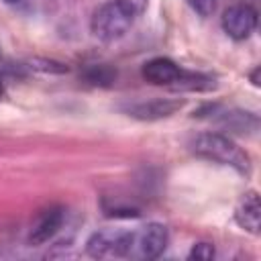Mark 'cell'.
Returning <instances> with one entry per match:
<instances>
[{
  "instance_id": "52a82bcc",
  "label": "cell",
  "mask_w": 261,
  "mask_h": 261,
  "mask_svg": "<svg viewBox=\"0 0 261 261\" xmlns=\"http://www.w3.org/2000/svg\"><path fill=\"white\" fill-rule=\"evenodd\" d=\"M234 220L239 222V226H243L245 230L257 234L259 232V220H261V204H259V196L255 190H249L243 194V198L239 200L237 208H234Z\"/></svg>"
},
{
  "instance_id": "5bb4252c",
  "label": "cell",
  "mask_w": 261,
  "mask_h": 261,
  "mask_svg": "<svg viewBox=\"0 0 261 261\" xmlns=\"http://www.w3.org/2000/svg\"><path fill=\"white\" fill-rule=\"evenodd\" d=\"M251 80H253V84H255V86H259V67L251 73Z\"/></svg>"
},
{
  "instance_id": "8fae6325",
  "label": "cell",
  "mask_w": 261,
  "mask_h": 261,
  "mask_svg": "<svg viewBox=\"0 0 261 261\" xmlns=\"http://www.w3.org/2000/svg\"><path fill=\"white\" fill-rule=\"evenodd\" d=\"M214 257V247L210 243H198L194 245L192 253H190V259H202V261H208Z\"/></svg>"
},
{
  "instance_id": "7a4b0ae2",
  "label": "cell",
  "mask_w": 261,
  "mask_h": 261,
  "mask_svg": "<svg viewBox=\"0 0 261 261\" xmlns=\"http://www.w3.org/2000/svg\"><path fill=\"white\" fill-rule=\"evenodd\" d=\"M133 18H135V12L128 6H124L122 2H118V0L106 2L92 16V33L100 41L120 39L130 29Z\"/></svg>"
},
{
  "instance_id": "9a60e30c",
  "label": "cell",
  "mask_w": 261,
  "mask_h": 261,
  "mask_svg": "<svg viewBox=\"0 0 261 261\" xmlns=\"http://www.w3.org/2000/svg\"><path fill=\"white\" fill-rule=\"evenodd\" d=\"M2 94H4V84H2V80H0V98H2Z\"/></svg>"
},
{
  "instance_id": "277c9868",
  "label": "cell",
  "mask_w": 261,
  "mask_h": 261,
  "mask_svg": "<svg viewBox=\"0 0 261 261\" xmlns=\"http://www.w3.org/2000/svg\"><path fill=\"white\" fill-rule=\"evenodd\" d=\"M128 245V230L106 228L98 230L88 239V253L92 257H126Z\"/></svg>"
},
{
  "instance_id": "9c48e42d",
  "label": "cell",
  "mask_w": 261,
  "mask_h": 261,
  "mask_svg": "<svg viewBox=\"0 0 261 261\" xmlns=\"http://www.w3.org/2000/svg\"><path fill=\"white\" fill-rule=\"evenodd\" d=\"M181 106V102L175 100H151V102H141L128 108V112L137 118H163L173 114L177 108Z\"/></svg>"
},
{
  "instance_id": "30bf717a",
  "label": "cell",
  "mask_w": 261,
  "mask_h": 261,
  "mask_svg": "<svg viewBox=\"0 0 261 261\" xmlns=\"http://www.w3.org/2000/svg\"><path fill=\"white\" fill-rule=\"evenodd\" d=\"M86 80L94 86H110L116 80V71L108 65H92L86 71Z\"/></svg>"
},
{
  "instance_id": "4fadbf2b",
  "label": "cell",
  "mask_w": 261,
  "mask_h": 261,
  "mask_svg": "<svg viewBox=\"0 0 261 261\" xmlns=\"http://www.w3.org/2000/svg\"><path fill=\"white\" fill-rule=\"evenodd\" d=\"M118 2H122L124 6H128L135 14L143 12V10H145V6H147V0H118Z\"/></svg>"
},
{
  "instance_id": "5b68a950",
  "label": "cell",
  "mask_w": 261,
  "mask_h": 261,
  "mask_svg": "<svg viewBox=\"0 0 261 261\" xmlns=\"http://www.w3.org/2000/svg\"><path fill=\"white\" fill-rule=\"evenodd\" d=\"M257 27V10L251 4H232L222 14V29L228 37L243 41Z\"/></svg>"
},
{
  "instance_id": "ba28073f",
  "label": "cell",
  "mask_w": 261,
  "mask_h": 261,
  "mask_svg": "<svg viewBox=\"0 0 261 261\" xmlns=\"http://www.w3.org/2000/svg\"><path fill=\"white\" fill-rule=\"evenodd\" d=\"M61 222H63V208L53 206V208L43 210V212L37 216V220L33 222L29 241L35 243V245L49 241V239L57 232V228L61 226Z\"/></svg>"
},
{
  "instance_id": "2e32d148",
  "label": "cell",
  "mask_w": 261,
  "mask_h": 261,
  "mask_svg": "<svg viewBox=\"0 0 261 261\" xmlns=\"http://www.w3.org/2000/svg\"><path fill=\"white\" fill-rule=\"evenodd\" d=\"M4 2H16V0H4Z\"/></svg>"
},
{
  "instance_id": "6da1fadb",
  "label": "cell",
  "mask_w": 261,
  "mask_h": 261,
  "mask_svg": "<svg viewBox=\"0 0 261 261\" xmlns=\"http://www.w3.org/2000/svg\"><path fill=\"white\" fill-rule=\"evenodd\" d=\"M190 147H192V151L198 157H204V159H210V161L228 165V167L237 169L243 175H249V171H251V159H249V155L237 143H232L224 135H218V133H200V135H196L192 139Z\"/></svg>"
},
{
  "instance_id": "3957f363",
  "label": "cell",
  "mask_w": 261,
  "mask_h": 261,
  "mask_svg": "<svg viewBox=\"0 0 261 261\" xmlns=\"http://www.w3.org/2000/svg\"><path fill=\"white\" fill-rule=\"evenodd\" d=\"M167 245V228L157 222L143 224L135 230H128L126 257L130 259H155L163 253Z\"/></svg>"
},
{
  "instance_id": "7c38bea8",
  "label": "cell",
  "mask_w": 261,
  "mask_h": 261,
  "mask_svg": "<svg viewBox=\"0 0 261 261\" xmlns=\"http://www.w3.org/2000/svg\"><path fill=\"white\" fill-rule=\"evenodd\" d=\"M188 4L200 14V16H210L216 8V0H188Z\"/></svg>"
},
{
  "instance_id": "8992f818",
  "label": "cell",
  "mask_w": 261,
  "mask_h": 261,
  "mask_svg": "<svg viewBox=\"0 0 261 261\" xmlns=\"http://www.w3.org/2000/svg\"><path fill=\"white\" fill-rule=\"evenodd\" d=\"M181 67L167 59V57H155L143 65V77L153 86H167L173 88L181 75Z\"/></svg>"
}]
</instances>
